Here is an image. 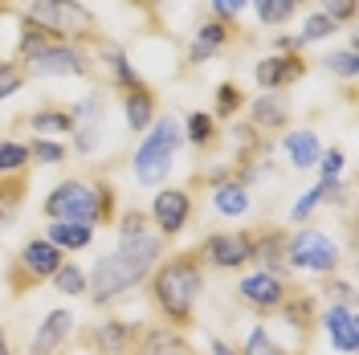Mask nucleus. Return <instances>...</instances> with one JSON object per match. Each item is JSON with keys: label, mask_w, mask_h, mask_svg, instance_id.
Wrapping results in <instances>:
<instances>
[{"label": "nucleus", "mask_w": 359, "mask_h": 355, "mask_svg": "<svg viewBox=\"0 0 359 355\" xmlns=\"http://www.w3.org/2000/svg\"><path fill=\"white\" fill-rule=\"evenodd\" d=\"M25 168H29V143L0 139V176H17Z\"/></svg>", "instance_id": "obj_31"}, {"label": "nucleus", "mask_w": 359, "mask_h": 355, "mask_svg": "<svg viewBox=\"0 0 359 355\" xmlns=\"http://www.w3.org/2000/svg\"><path fill=\"white\" fill-rule=\"evenodd\" d=\"M29 159H37V163H62V159H66V147H62V143H53V139H41V135H37V139L29 143Z\"/></svg>", "instance_id": "obj_39"}, {"label": "nucleus", "mask_w": 359, "mask_h": 355, "mask_svg": "<svg viewBox=\"0 0 359 355\" xmlns=\"http://www.w3.org/2000/svg\"><path fill=\"white\" fill-rule=\"evenodd\" d=\"M21 69H25V78H86L90 69H94V58H90L86 45L49 41Z\"/></svg>", "instance_id": "obj_7"}, {"label": "nucleus", "mask_w": 359, "mask_h": 355, "mask_svg": "<svg viewBox=\"0 0 359 355\" xmlns=\"http://www.w3.org/2000/svg\"><path fill=\"white\" fill-rule=\"evenodd\" d=\"M49 282H53V290H57V294H69V298H74V294H86V274L74 266V262H62V266H57V274H53Z\"/></svg>", "instance_id": "obj_32"}, {"label": "nucleus", "mask_w": 359, "mask_h": 355, "mask_svg": "<svg viewBox=\"0 0 359 355\" xmlns=\"http://www.w3.org/2000/svg\"><path fill=\"white\" fill-rule=\"evenodd\" d=\"M139 335H143V327L131 323V319H107V323L90 327L82 335V343L94 355H131V347L139 343Z\"/></svg>", "instance_id": "obj_11"}, {"label": "nucleus", "mask_w": 359, "mask_h": 355, "mask_svg": "<svg viewBox=\"0 0 359 355\" xmlns=\"http://www.w3.org/2000/svg\"><path fill=\"white\" fill-rule=\"evenodd\" d=\"M180 143H184V127H180L176 119H159L147 127V139L135 147V159H131V172L135 180L143 184V188H159L168 172H172V163H176V152Z\"/></svg>", "instance_id": "obj_5"}, {"label": "nucleus", "mask_w": 359, "mask_h": 355, "mask_svg": "<svg viewBox=\"0 0 359 355\" xmlns=\"http://www.w3.org/2000/svg\"><path fill=\"white\" fill-rule=\"evenodd\" d=\"M212 355H241L233 343H224V339H212Z\"/></svg>", "instance_id": "obj_44"}, {"label": "nucleus", "mask_w": 359, "mask_h": 355, "mask_svg": "<svg viewBox=\"0 0 359 355\" xmlns=\"http://www.w3.org/2000/svg\"><path fill=\"white\" fill-rule=\"evenodd\" d=\"M323 331L331 339V347L339 355H355V343H359V331H355V307H343V302H331L327 311L318 314Z\"/></svg>", "instance_id": "obj_15"}, {"label": "nucleus", "mask_w": 359, "mask_h": 355, "mask_svg": "<svg viewBox=\"0 0 359 355\" xmlns=\"http://www.w3.org/2000/svg\"><path fill=\"white\" fill-rule=\"evenodd\" d=\"M74 314L69 311H49L45 314V323L37 327V335H33V343H29V355H57L66 351L69 335H74Z\"/></svg>", "instance_id": "obj_16"}, {"label": "nucleus", "mask_w": 359, "mask_h": 355, "mask_svg": "<svg viewBox=\"0 0 359 355\" xmlns=\"http://www.w3.org/2000/svg\"><path fill=\"white\" fill-rule=\"evenodd\" d=\"M201 294H204V266H201V257H196V249L159 262L151 269V278H147V298L163 314L168 327H188Z\"/></svg>", "instance_id": "obj_2"}, {"label": "nucleus", "mask_w": 359, "mask_h": 355, "mask_svg": "<svg viewBox=\"0 0 359 355\" xmlns=\"http://www.w3.org/2000/svg\"><path fill=\"white\" fill-rule=\"evenodd\" d=\"M253 8H257L262 25H286L294 13H298L294 0H253Z\"/></svg>", "instance_id": "obj_33"}, {"label": "nucleus", "mask_w": 359, "mask_h": 355, "mask_svg": "<svg viewBox=\"0 0 359 355\" xmlns=\"http://www.w3.org/2000/svg\"><path fill=\"white\" fill-rule=\"evenodd\" d=\"M66 262V253L57 245H49L45 237H33V241L21 245V253L8 262L4 278H8V290L13 294H25V290H37V282H49L57 266Z\"/></svg>", "instance_id": "obj_6"}, {"label": "nucleus", "mask_w": 359, "mask_h": 355, "mask_svg": "<svg viewBox=\"0 0 359 355\" xmlns=\"http://www.w3.org/2000/svg\"><path fill=\"white\" fill-rule=\"evenodd\" d=\"M290 123V111H286V102L278 98V94H257L253 98V107H249V127L262 135V131H278V127H286Z\"/></svg>", "instance_id": "obj_18"}, {"label": "nucleus", "mask_w": 359, "mask_h": 355, "mask_svg": "<svg viewBox=\"0 0 359 355\" xmlns=\"http://www.w3.org/2000/svg\"><path fill=\"white\" fill-rule=\"evenodd\" d=\"M8 8H13V4H8V0H0V17H4V13H8Z\"/></svg>", "instance_id": "obj_47"}, {"label": "nucleus", "mask_w": 359, "mask_h": 355, "mask_svg": "<svg viewBox=\"0 0 359 355\" xmlns=\"http://www.w3.org/2000/svg\"><path fill=\"white\" fill-rule=\"evenodd\" d=\"M245 4H249V0H212V13H217V21L233 25L241 13H245Z\"/></svg>", "instance_id": "obj_42"}, {"label": "nucleus", "mask_w": 359, "mask_h": 355, "mask_svg": "<svg viewBox=\"0 0 359 355\" xmlns=\"http://www.w3.org/2000/svg\"><path fill=\"white\" fill-rule=\"evenodd\" d=\"M159 253H163V237H151V233L118 241V249L107 253V257H98L94 274L86 278L90 302L94 307H107L114 298H123L127 290H135L139 282H147L151 269L159 266Z\"/></svg>", "instance_id": "obj_1"}, {"label": "nucleus", "mask_w": 359, "mask_h": 355, "mask_svg": "<svg viewBox=\"0 0 359 355\" xmlns=\"http://www.w3.org/2000/svg\"><path fill=\"white\" fill-rule=\"evenodd\" d=\"M253 241H257V233H245V229L208 233L201 249H196V257H201V266H212V269H241L245 262H253Z\"/></svg>", "instance_id": "obj_9"}, {"label": "nucleus", "mask_w": 359, "mask_h": 355, "mask_svg": "<svg viewBox=\"0 0 359 355\" xmlns=\"http://www.w3.org/2000/svg\"><path fill=\"white\" fill-rule=\"evenodd\" d=\"M33 131L41 135H69L74 131V119H69V111H62V107H41V111H33Z\"/></svg>", "instance_id": "obj_28"}, {"label": "nucleus", "mask_w": 359, "mask_h": 355, "mask_svg": "<svg viewBox=\"0 0 359 355\" xmlns=\"http://www.w3.org/2000/svg\"><path fill=\"white\" fill-rule=\"evenodd\" d=\"M318 172H323V180H339V172H343V152H339V147L323 152V156H318Z\"/></svg>", "instance_id": "obj_43"}, {"label": "nucleus", "mask_w": 359, "mask_h": 355, "mask_svg": "<svg viewBox=\"0 0 359 355\" xmlns=\"http://www.w3.org/2000/svg\"><path fill=\"white\" fill-rule=\"evenodd\" d=\"M45 45H49V33H45V29H37V25H33V21H29V17L21 13V41H17V66H25V62H29V58H33L37 49H45Z\"/></svg>", "instance_id": "obj_30"}, {"label": "nucleus", "mask_w": 359, "mask_h": 355, "mask_svg": "<svg viewBox=\"0 0 359 355\" xmlns=\"http://www.w3.org/2000/svg\"><path fill=\"white\" fill-rule=\"evenodd\" d=\"M302 74H306V62L298 53H269V58H262L253 66V78H257L262 90H282L290 82H298Z\"/></svg>", "instance_id": "obj_14"}, {"label": "nucleus", "mask_w": 359, "mask_h": 355, "mask_svg": "<svg viewBox=\"0 0 359 355\" xmlns=\"http://www.w3.org/2000/svg\"><path fill=\"white\" fill-rule=\"evenodd\" d=\"M294 4H306V0H294Z\"/></svg>", "instance_id": "obj_48"}, {"label": "nucleus", "mask_w": 359, "mask_h": 355, "mask_svg": "<svg viewBox=\"0 0 359 355\" xmlns=\"http://www.w3.org/2000/svg\"><path fill=\"white\" fill-rule=\"evenodd\" d=\"M123 119H127L131 131H147L156 123V94H151V86H139L123 94Z\"/></svg>", "instance_id": "obj_20"}, {"label": "nucleus", "mask_w": 359, "mask_h": 355, "mask_svg": "<svg viewBox=\"0 0 359 355\" xmlns=\"http://www.w3.org/2000/svg\"><path fill=\"white\" fill-rule=\"evenodd\" d=\"M98 62L111 69V78H114V86H118V90H139V86H147V82L139 78V69H135L131 62H127V53H123V49L107 45V49L98 53Z\"/></svg>", "instance_id": "obj_25"}, {"label": "nucleus", "mask_w": 359, "mask_h": 355, "mask_svg": "<svg viewBox=\"0 0 359 355\" xmlns=\"http://www.w3.org/2000/svg\"><path fill=\"white\" fill-rule=\"evenodd\" d=\"M184 139H188L192 147H208V143L217 139V119L208 111H192L184 119Z\"/></svg>", "instance_id": "obj_29"}, {"label": "nucleus", "mask_w": 359, "mask_h": 355, "mask_svg": "<svg viewBox=\"0 0 359 355\" xmlns=\"http://www.w3.org/2000/svg\"><path fill=\"white\" fill-rule=\"evenodd\" d=\"M241 355H290V351H282L266 327H253V331H249V339H245V347H241Z\"/></svg>", "instance_id": "obj_36"}, {"label": "nucleus", "mask_w": 359, "mask_h": 355, "mask_svg": "<svg viewBox=\"0 0 359 355\" xmlns=\"http://www.w3.org/2000/svg\"><path fill=\"white\" fill-rule=\"evenodd\" d=\"M25 17L49 33V41H69V45H98L102 41V25L82 0H29Z\"/></svg>", "instance_id": "obj_3"}, {"label": "nucleus", "mask_w": 359, "mask_h": 355, "mask_svg": "<svg viewBox=\"0 0 359 355\" xmlns=\"http://www.w3.org/2000/svg\"><path fill=\"white\" fill-rule=\"evenodd\" d=\"M323 4V17H331L335 25L355 21V0H318Z\"/></svg>", "instance_id": "obj_41"}, {"label": "nucleus", "mask_w": 359, "mask_h": 355, "mask_svg": "<svg viewBox=\"0 0 359 355\" xmlns=\"http://www.w3.org/2000/svg\"><path fill=\"white\" fill-rule=\"evenodd\" d=\"M241 107H245L241 86H237V82H221V86H217V114H212V119H233Z\"/></svg>", "instance_id": "obj_34"}, {"label": "nucleus", "mask_w": 359, "mask_h": 355, "mask_svg": "<svg viewBox=\"0 0 359 355\" xmlns=\"http://www.w3.org/2000/svg\"><path fill=\"white\" fill-rule=\"evenodd\" d=\"M335 29H339V25L331 21V17H323V13H314L311 21L302 25V33H298L294 41H298V49H302V45H311V41H323V37H331Z\"/></svg>", "instance_id": "obj_35"}, {"label": "nucleus", "mask_w": 359, "mask_h": 355, "mask_svg": "<svg viewBox=\"0 0 359 355\" xmlns=\"http://www.w3.org/2000/svg\"><path fill=\"white\" fill-rule=\"evenodd\" d=\"M0 355H13V343H8V335H4V327H0Z\"/></svg>", "instance_id": "obj_45"}, {"label": "nucleus", "mask_w": 359, "mask_h": 355, "mask_svg": "<svg viewBox=\"0 0 359 355\" xmlns=\"http://www.w3.org/2000/svg\"><path fill=\"white\" fill-rule=\"evenodd\" d=\"M25 82H29V78H25V69L17 66V62H0V102H4V98H13Z\"/></svg>", "instance_id": "obj_38"}, {"label": "nucleus", "mask_w": 359, "mask_h": 355, "mask_svg": "<svg viewBox=\"0 0 359 355\" xmlns=\"http://www.w3.org/2000/svg\"><path fill=\"white\" fill-rule=\"evenodd\" d=\"M111 188L107 184H90V180H62L49 196H45V217L49 221H78L94 225L111 217Z\"/></svg>", "instance_id": "obj_4"}, {"label": "nucleus", "mask_w": 359, "mask_h": 355, "mask_svg": "<svg viewBox=\"0 0 359 355\" xmlns=\"http://www.w3.org/2000/svg\"><path fill=\"white\" fill-rule=\"evenodd\" d=\"M25 204V172L17 176H0V229H13Z\"/></svg>", "instance_id": "obj_24"}, {"label": "nucleus", "mask_w": 359, "mask_h": 355, "mask_svg": "<svg viewBox=\"0 0 359 355\" xmlns=\"http://www.w3.org/2000/svg\"><path fill=\"white\" fill-rule=\"evenodd\" d=\"M286 266L311 269V274H335L339 245L318 229H298V233L286 237Z\"/></svg>", "instance_id": "obj_8"}, {"label": "nucleus", "mask_w": 359, "mask_h": 355, "mask_svg": "<svg viewBox=\"0 0 359 355\" xmlns=\"http://www.w3.org/2000/svg\"><path fill=\"white\" fill-rule=\"evenodd\" d=\"M147 233V213L143 208H131V213H123V225H118V241H127V237H143Z\"/></svg>", "instance_id": "obj_40"}, {"label": "nucleus", "mask_w": 359, "mask_h": 355, "mask_svg": "<svg viewBox=\"0 0 359 355\" xmlns=\"http://www.w3.org/2000/svg\"><path fill=\"white\" fill-rule=\"evenodd\" d=\"M69 119H74V147L90 156L94 147H98V139H102V123H107V94L102 90H90L86 98L78 102V107H69Z\"/></svg>", "instance_id": "obj_10"}, {"label": "nucleus", "mask_w": 359, "mask_h": 355, "mask_svg": "<svg viewBox=\"0 0 359 355\" xmlns=\"http://www.w3.org/2000/svg\"><path fill=\"white\" fill-rule=\"evenodd\" d=\"M212 204H217L221 217H245L249 213V188L241 180H224V184H217V192H212Z\"/></svg>", "instance_id": "obj_26"}, {"label": "nucleus", "mask_w": 359, "mask_h": 355, "mask_svg": "<svg viewBox=\"0 0 359 355\" xmlns=\"http://www.w3.org/2000/svg\"><path fill=\"white\" fill-rule=\"evenodd\" d=\"M323 62H327V69H331V74H339V78H347V82H351V78H355V74H359V58H355V45H351V49H339V53H327Z\"/></svg>", "instance_id": "obj_37"}, {"label": "nucleus", "mask_w": 359, "mask_h": 355, "mask_svg": "<svg viewBox=\"0 0 359 355\" xmlns=\"http://www.w3.org/2000/svg\"><path fill=\"white\" fill-rule=\"evenodd\" d=\"M131 355H196L192 351V343L184 339L180 327H151V331L139 335V343L131 347Z\"/></svg>", "instance_id": "obj_17"}, {"label": "nucleus", "mask_w": 359, "mask_h": 355, "mask_svg": "<svg viewBox=\"0 0 359 355\" xmlns=\"http://www.w3.org/2000/svg\"><path fill=\"white\" fill-rule=\"evenodd\" d=\"M131 4H139V8H156L159 0H131Z\"/></svg>", "instance_id": "obj_46"}, {"label": "nucleus", "mask_w": 359, "mask_h": 355, "mask_svg": "<svg viewBox=\"0 0 359 355\" xmlns=\"http://www.w3.org/2000/svg\"><path fill=\"white\" fill-rule=\"evenodd\" d=\"M188 217H192V196L184 188H163V192H156V200H151V221H156L159 237H176L180 229L188 225Z\"/></svg>", "instance_id": "obj_13"}, {"label": "nucleus", "mask_w": 359, "mask_h": 355, "mask_svg": "<svg viewBox=\"0 0 359 355\" xmlns=\"http://www.w3.org/2000/svg\"><path fill=\"white\" fill-rule=\"evenodd\" d=\"M237 294H241V302H245V307H253L257 314H273L278 307H282V298L290 294V286L282 282V274L257 269V274H245V278H241Z\"/></svg>", "instance_id": "obj_12"}, {"label": "nucleus", "mask_w": 359, "mask_h": 355, "mask_svg": "<svg viewBox=\"0 0 359 355\" xmlns=\"http://www.w3.org/2000/svg\"><path fill=\"white\" fill-rule=\"evenodd\" d=\"M45 241L57 245L62 253H74V249H86V245L94 241V229H90V225H78V221H49Z\"/></svg>", "instance_id": "obj_23"}, {"label": "nucleus", "mask_w": 359, "mask_h": 355, "mask_svg": "<svg viewBox=\"0 0 359 355\" xmlns=\"http://www.w3.org/2000/svg\"><path fill=\"white\" fill-rule=\"evenodd\" d=\"M278 314H282V319L290 323L294 331H302V335H306V331L314 327V298H311V294H298V290H290V294L282 298Z\"/></svg>", "instance_id": "obj_27"}, {"label": "nucleus", "mask_w": 359, "mask_h": 355, "mask_svg": "<svg viewBox=\"0 0 359 355\" xmlns=\"http://www.w3.org/2000/svg\"><path fill=\"white\" fill-rule=\"evenodd\" d=\"M253 262L269 274H282L286 269V233H257V241H253Z\"/></svg>", "instance_id": "obj_22"}, {"label": "nucleus", "mask_w": 359, "mask_h": 355, "mask_svg": "<svg viewBox=\"0 0 359 355\" xmlns=\"http://www.w3.org/2000/svg\"><path fill=\"white\" fill-rule=\"evenodd\" d=\"M286 156H290V163L302 172V168H314L318 163V156H323V143H318V135L311 131V127H298V131H286Z\"/></svg>", "instance_id": "obj_21"}, {"label": "nucleus", "mask_w": 359, "mask_h": 355, "mask_svg": "<svg viewBox=\"0 0 359 355\" xmlns=\"http://www.w3.org/2000/svg\"><path fill=\"white\" fill-rule=\"evenodd\" d=\"M224 45H229V25L224 21H204L201 29H196L192 45H188V62L201 66V62H208L212 53H221Z\"/></svg>", "instance_id": "obj_19"}]
</instances>
